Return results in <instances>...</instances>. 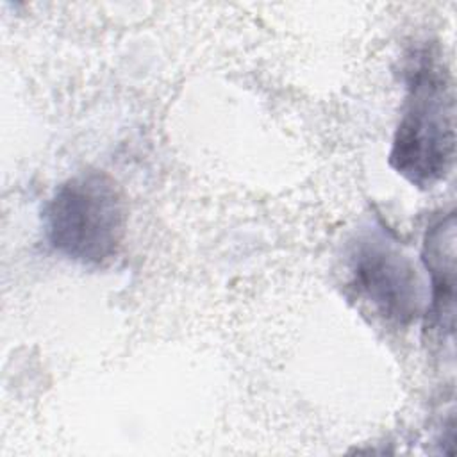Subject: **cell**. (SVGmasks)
Returning <instances> with one entry per match:
<instances>
[{
	"label": "cell",
	"mask_w": 457,
	"mask_h": 457,
	"mask_svg": "<svg viewBox=\"0 0 457 457\" xmlns=\"http://www.w3.org/2000/svg\"><path fill=\"white\" fill-rule=\"evenodd\" d=\"M455 161V86L450 64L434 43L411 50L405 98L395 129L389 164L409 184L432 189Z\"/></svg>",
	"instance_id": "1"
},
{
	"label": "cell",
	"mask_w": 457,
	"mask_h": 457,
	"mask_svg": "<svg viewBox=\"0 0 457 457\" xmlns=\"http://www.w3.org/2000/svg\"><path fill=\"white\" fill-rule=\"evenodd\" d=\"M48 245L84 266H105L121 246L127 205L120 186L100 170L61 182L43 209Z\"/></svg>",
	"instance_id": "2"
},
{
	"label": "cell",
	"mask_w": 457,
	"mask_h": 457,
	"mask_svg": "<svg viewBox=\"0 0 457 457\" xmlns=\"http://www.w3.org/2000/svg\"><path fill=\"white\" fill-rule=\"evenodd\" d=\"M343 270L352 295L386 323L409 327L423 316L418 270L380 220L366 221L350 236L343 250Z\"/></svg>",
	"instance_id": "3"
},
{
	"label": "cell",
	"mask_w": 457,
	"mask_h": 457,
	"mask_svg": "<svg viewBox=\"0 0 457 457\" xmlns=\"http://www.w3.org/2000/svg\"><path fill=\"white\" fill-rule=\"evenodd\" d=\"M421 262L430 277L423 332L430 343L452 345L455 327V212L436 218L425 230Z\"/></svg>",
	"instance_id": "4"
}]
</instances>
